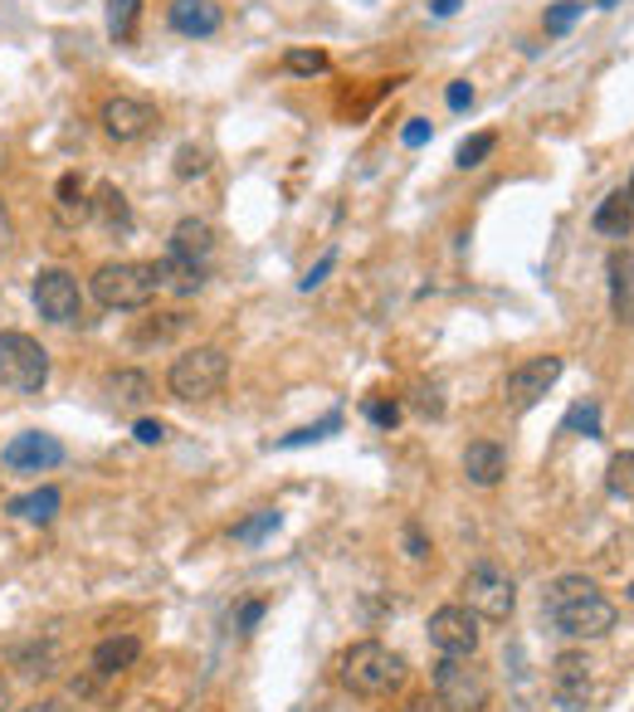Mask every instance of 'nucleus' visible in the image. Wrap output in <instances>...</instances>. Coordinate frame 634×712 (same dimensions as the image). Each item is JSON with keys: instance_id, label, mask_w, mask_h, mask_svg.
<instances>
[{"instance_id": "f257e3e1", "label": "nucleus", "mask_w": 634, "mask_h": 712, "mask_svg": "<svg viewBox=\"0 0 634 712\" xmlns=\"http://www.w3.org/2000/svg\"><path fill=\"white\" fill-rule=\"evenodd\" d=\"M542 614L561 639H605L620 624V605L591 581V575H556L542 591Z\"/></svg>"}, {"instance_id": "f03ea898", "label": "nucleus", "mask_w": 634, "mask_h": 712, "mask_svg": "<svg viewBox=\"0 0 634 712\" xmlns=\"http://www.w3.org/2000/svg\"><path fill=\"white\" fill-rule=\"evenodd\" d=\"M341 683H347V692H357V698H390V692L405 688L410 669L405 659H400L396 649H386L380 639H357L341 649Z\"/></svg>"}, {"instance_id": "7ed1b4c3", "label": "nucleus", "mask_w": 634, "mask_h": 712, "mask_svg": "<svg viewBox=\"0 0 634 712\" xmlns=\"http://www.w3.org/2000/svg\"><path fill=\"white\" fill-rule=\"evenodd\" d=\"M88 293L103 302L107 312H137L161 293V273L146 259H117V263H98Z\"/></svg>"}, {"instance_id": "20e7f679", "label": "nucleus", "mask_w": 634, "mask_h": 712, "mask_svg": "<svg viewBox=\"0 0 634 712\" xmlns=\"http://www.w3.org/2000/svg\"><path fill=\"white\" fill-rule=\"evenodd\" d=\"M224 380H230V357H224V347H191L171 361V371H166V390H171L176 400H210Z\"/></svg>"}, {"instance_id": "39448f33", "label": "nucleus", "mask_w": 634, "mask_h": 712, "mask_svg": "<svg viewBox=\"0 0 634 712\" xmlns=\"http://www.w3.org/2000/svg\"><path fill=\"white\" fill-rule=\"evenodd\" d=\"M435 698L449 712H483L488 708V673L474 653H439L435 663Z\"/></svg>"}, {"instance_id": "423d86ee", "label": "nucleus", "mask_w": 634, "mask_h": 712, "mask_svg": "<svg viewBox=\"0 0 634 712\" xmlns=\"http://www.w3.org/2000/svg\"><path fill=\"white\" fill-rule=\"evenodd\" d=\"M0 380L20 396H39L49 386V351L29 332H0Z\"/></svg>"}, {"instance_id": "0eeeda50", "label": "nucleus", "mask_w": 634, "mask_h": 712, "mask_svg": "<svg viewBox=\"0 0 634 712\" xmlns=\"http://www.w3.org/2000/svg\"><path fill=\"white\" fill-rule=\"evenodd\" d=\"M464 605L488 624H503L507 614L517 610V581L493 561H478L468 566L464 575Z\"/></svg>"}, {"instance_id": "6e6552de", "label": "nucleus", "mask_w": 634, "mask_h": 712, "mask_svg": "<svg viewBox=\"0 0 634 712\" xmlns=\"http://www.w3.org/2000/svg\"><path fill=\"white\" fill-rule=\"evenodd\" d=\"M29 293H35L39 318L54 322V327H74L83 318V288H78V279L68 269H39Z\"/></svg>"}, {"instance_id": "1a4fd4ad", "label": "nucleus", "mask_w": 634, "mask_h": 712, "mask_svg": "<svg viewBox=\"0 0 634 712\" xmlns=\"http://www.w3.org/2000/svg\"><path fill=\"white\" fill-rule=\"evenodd\" d=\"M595 698V663L581 649H561L552 659V702L561 712H585Z\"/></svg>"}, {"instance_id": "9d476101", "label": "nucleus", "mask_w": 634, "mask_h": 712, "mask_svg": "<svg viewBox=\"0 0 634 712\" xmlns=\"http://www.w3.org/2000/svg\"><path fill=\"white\" fill-rule=\"evenodd\" d=\"M98 122H103L107 142L132 146V142H142V137H152L161 117H156V107H152V103H142V98L117 93V98H107V103H103V113H98Z\"/></svg>"}, {"instance_id": "9b49d317", "label": "nucleus", "mask_w": 634, "mask_h": 712, "mask_svg": "<svg viewBox=\"0 0 634 712\" xmlns=\"http://www.w3.org/2000/svg\"><path fill=\"white\" fill-rule=\"evenodd\" d=\"M429 644H435L439 653H478V639H483V630H478V614L468 610V605H439L435 614H429Z\"/></svg>"}, {"instance_id": "f8f14e48", "label": "nucleus", "mask_w": 634, "mask_h": 712, "mask_svg": "<svg viewBox=\"0 0 634 712\" xmlns=\"http://www.w3.org/2000/svg\"><path fill=\"white\" fill-rule=\"evenodd\" d=\"M0 464L10 474H49V468L64 464V444L54 435H44V429H25V435H15L0 449Z\"/></svg>"}, {"instance_id": "ddd939ff", "label": "nucleus", "mask_w": 634, "mask_h": 712, "mask_svg": "<svg viewBox=\"0 0 634 712\" xmlns=\"http://www.w3.org/2000/svg\"><path fill=\"white\" fill-rule=\"evenodd\" d=\"M561 357H552V351H546V357H527V361H517L513 371H507V400H513V405H536V400L546 396V390L556 386V380H561Z\"/></svg>"}, {"instance_id": "4468645a", "label": "nucleus", "mask_w": 634, "mask_h": 712, "mask_svg": "<svg viewBox=\"0 0 634 712\" xmlns=\"http://www.w3.org/2000/svg\"><path fill=\"white\" fill-rule=\"evenodd\" d=\"M166 20H171L176 35H185V39H205V35H215V29L224 25V10L215 5V0H171Z\"/></svg>"}, {"instance_id": "2eb2a0df", "label": "nucleus", "mask_w": 634, "mask_h": 712, "mask_svg": "<svg viewBox=\"0 0 634 712\" xmlns=\"http://www.w3.org/2000/svg\"><path fill=\"white\" fill-rule=\"evenodd\" d=\"M507 474V454L503 444H493V439H474V444L464 449V478L474 488H497Z\"/></svg>"}, {"instance_id": "dca6fc26", "label": "nucleus", "mask_w": 634, "mask_h": 712, "mask_svg": "<svg viewBox=\"0 0 634 712\" xmlns=\"http://www.w3.org/2000/svg\"><path fill=\"white\" fill-rule=\"evenodd\" d=\"M137 659H142V639H132V634H107V639H98L88 669H93L98 678H117V673H127Z\"/></svg>"}, {"instance_id": "f3484780", "label": "nucleus", "mask_w": 634, "mask_h": 712, "mask_svg": "<svg viewBox=\"0 0 634 712\" xmlns=\"http://www.w3.org/2000/svg\"><path fill=\"white\" fill-rule=\"evenodd\" d=\"M166 254H181V259L210 263V254H215V230H210V220H195V215H185V220H176V230H171V244H166Z\"/></svg>"}, {"instance_id": "a211bd4d", "label": "nucleus", "mask_w": 634, "mask_h": 712, "mask_svg": "<svg viewBox=\"0 0 634 712\" xmlns=\"http://www.w3.org/2000/svg\"><path fill=\"white\" fill-rule=\"evenodd\" d=\"M156 273H161V293H176V298H191V293L205 288V263L181 259V254L156 259Z\"/></svg>"}, {"instance_id": "6ab92c4d", "label": "nucleus", "mask_w": 634, "mask_h": 712, "mask_svg": "<svg viewBox=\"0 0 634 712\" xmlns=\"http://www.w3.org/2000/svg\"><path fill=\"white\" fill-rule=\"evenodd\" d=\"M610 312L620 322H634V254L630 249L610 254Z\"/></svg>"}, {"instance_id": "aec40b11", "label": "nucleus", "mask_w": 634, "mask_h": 712, "mask_svg": "<svg viewBox=\"0 0 634 712\" xmlns=\"http://www.w3.org/2000/svg\"><path fill=\"white\" fill-rule=\"evenodd\" d=\"M591 224H595V234H610V240H624V234L634 230V200H630V195H624V191H610L600 205H595Z\"/></svg>"}, {"instance_id": "412c9836", "label": "nucleus", "mask_w": 634, "mask_h": 712, "mask_svg": "<svg viewBox=\"0 0 634 712\" xmlns=\"http://www.w3.org/2000/svg\"><path fill=\"white\" fill-rule=\"evenodd\" d=\"M107 396H113V405H122V410H142L146 400L156 396V386L146 371H113V376H107Z\"/></svg>"}, {"instance_id": "4be33fe9", "label": "nucleus", "mask_w": 634, "mask_h": 712, "mask_svg": "<svg viewBox=\"0 0 634 712\" xmlns=\"http://www.w3.org/2000/svg\"><path fill=\"white\" fill-rule=\"evenodd\" d=\"M54 205H59V220H88L93 215V200H88V191H83V181H78V171H64L59 176V185H54Z\"/></svg>"}, {"instance_id": "5701e85b", "label": "nucleus", "mask_w": 634, "mask_h": 712, "mask_svg": "<svg viewBox=\"0 0 634 712\" xmlns=\"http://www.w3.org/2000/svg\"><path fill=\"white\" fill-rule=\"evenodd\" d=\"M59 488H35V493H25V497H10L5 503V513L10 517H20V522H49V517L59 513Z\"/></svg>"}, {"instance_id": "b1692460", "label": "nucleus", "mask_w": 634, "mask_h": 712, "mask_svg": "<svg viewBox=\"0 0 634 712\" xmlns=\"http://www.w3.org/2000/svg\"><path fill=\"white\" fill-rule=\"evenodd\" d=\"M10 659L20 663V673H25V678H54L59 673V649L54 644H15V653H10Z\"/></svg>"}, {"instance_id": "393cba45", "label": "nucleus", "mask_w": 634, "mask_h": 712, "mask_svg": "<svg viewBox=\"0 0 634 712\" xmlns=\"http://www.w3.org/2000/svg\"><path fill=\"white\" fill-rule=\"evenodd\" d=\"M93 215L107 224V230H132V205H127V195L117 191V185H98V200H93Z\"/></svg>"}, {"instance_id": "a878e982", "label": "nucleus", "mask_w": 634, "mask_h": 712, "mask_svg": "<svg viewBox=\"0 0 634 712\" xmlns=\"http://www.w3.org/2000/svg\"><path fill=\"white\" fill-rule=\"evenodd\" d=\"M137 15H142V0H107V35L117 44H127L137 29Z\"/></svg>"}, {"instance_id": "bb28decb", "label": "nucleus", "mask_w": 634, "mask_h": 712, "mask_svg": "<svg viewBox=\"0 0 634 712\" xmlns=\"http://www.w3.org/2000/svg\"><path fill=\"white\" fill-rule=\"evenodd\" d=\"M493 152H497V132H474V137H464V142H458L454 161L464 166V171H474V166H483Z\"/></svg>"}, {"instance_id": "cd10ccee", "label": "nucleus", "mask_w": 634, "mask_h": 712, "mask_svg": "<svg viewBox=\"0 0 634 712\" xmlns=\"http://www.w3.org/2000/svg\"><path fill=\"white\" fill-rule=\"evenodd\" d=\"M181 327H185V312H156V318H146L142 327L132 332V337L146 347V341H166V337H176Z\"/></svg>"}, {"instance_id": "c85d7f7f", "label": "nucleus", "mask_w": 634, "mask_h": 712, "mask_svg": "<svg viewBox=\"0 0 634 712\" xmlns=\"http://www.w3.org/2000/svg\"><path fill=\"white\" fill-rule=\"evenodd\" d=\"M605 488H610L614 497H634V449H624V454L610 458V478H605Z\"/></svg>"}, {"instance_id": "c756f323", "label": "nucleus", "mask_w": 634, "mask_h": 712, "mask_svg": "<svg viewBox=\"0 0 634 712\" xmlns=\"http://www.w3.org/2000/svg\"><path fill=\"white\" fill-rule=\"evenodd\" d=\"M273 527H279V507H263L259 517H249V522L234 527V542H263Z\"/></svg>"}, {"instance_id": "7c9ffc66", "label": "nucleus", "mask_w": 634, "mask_h": 712, "mask_svg": "<svg viewBox=\"0 0 634 712\" xmlns=\"http://www.w3.org/2000/svg\"><path fill=\"white\" fill-rule=\"evenodd\" d=\"M283 68H288V74H322V68H327V54H322V49H288V54H283Z\"/></svg>"}, {"instance_id": "2f4dec72", "label": "nucleus", "mask_w": 634, "mask_h": 712, "mask_svg": "<svg viewBox=\"0 0 634 712\" xmlns=\"http://www.w3.org/2000/svg\"><path fill=\"white\" fill-rule=\"evenodd\" d=\"M581 0H556L552 10H546V35H566V29L575 25V20H581Z\"/></svg>"}, {"instance_id": "473e14b6", "label": "nucleus", "mask_w": 634, "mask_h": 712, "mask_svg": "<svg viewBox=\"0 0 634 712\" xmlns=\"http://www.w3.org/2000/svg\"><path fill=\"white\" fill-rule=\"evenodd\" d=\"M332 429H341V415H327V419H318V425H308V429H293L288 439H279V449H298V444H312V439H327Z\"/></svg>"}, {"instance_id": "72a5a7b5", "label": "nucleus", "mask_w": 634, "mask_h": 712, "mask_svg": "<svg viewBox=\"0 0 634 712\" xmlns=\"http://www.w3.org/2000/svg\"><path fill=\"white\" fill-rule=\"evenodd\" d=\"M575 429H585V435H600V410H595V405H575L571 410V415H566L561 419V435H575Z\"/></svg>"}, {"instance_id": "f704fd0d", "label": "nucleus", "mask_w": 634, "mask_h": 712, "mask_svg": "<svg viewBox=\"0 0 634 712\" xmlns=\"http://www.w3.org/2000/svg\"><path fill=\"white\" fill-rule=\"evenodd\" d=\"M205 166H210L205 146H181V152H176V176H200Z\"/></svg>"}, {"instance_id": "c9c22d12", "label": "nucleus", "mask_w": 634, "mask_h": 712, "mask_svg": "<svg viewBox=\"0 0 634 712\" xmlns=\"http://www.w3.org/2000/svg\"><path fill=\"white\" fill-rule=\"evenodd\" d=\"M366 419L380 429H396L400 425V405L396 400H366Z\"/></svg>"}, {"instance_id": "e433bc0d", "label": "nucleus", "mask_w": 634, "mask_h": 712, "mask_svg": "<svg viewBox=\"0 0 634 712\" xmlns=\"http://www.w3.org/2000/svg\"><path fill=\"white\" fill-rule=\"evenodd\" d=\"M132 439L152 449V444H166V439H171V429H166L161 419H137V425H132Z\"/></svg>"}, {"instance_id": "4c0bfd02", "label": "nucleus", "mask_w": 634, "mask_h": 712, "mask_svg": "<svg viewBox=\"0 0 634 712\" xmlns=\"http://www.w3.org/2000/svg\"><path fill=\"white\" fill-rule=\"evenodd\" d=\"M332 263H337V249H327V254H322L318 263H312L308 273H302V293H312V288H318V283H322V279H327V273H332Z\"/></svg>"}, {"instance_id": "58836bf2", "label": "nucleus", "mask_w": 634, "mask_h": 712, "mask_svg": "<svg viewBox=\"0 0 634 712\" xmlns=\"http://www.w3.org/2000/svg\"><path fill=\"white\" fill-rule=\"evenodd\" d=\"M405 552L415 556V561H425L429 556V536L419 532V522H405Z\"/></svg>"}, {"instance_id": "ea45409f", "label": "nucleus", "mask_w": 634, "mask_h": 712, "mask_svg": "<svg viewBox=\"0 0 634 712\" xmlns=\"http://www.w3.org/2000/svg\"><path fill=\"white\" fill-rule=\"evenodd\" d=\"M429 132H435V127H429L425 117H410L405 132H400V142H405V146H425V142H429Z\"/></svg>"}, {"instance_id": "a19ab883", "label": "nucleus", "mask_w": 634, "mask_h": 712, "mask_svg": "<svg viewBox=\"0 0 634 712\" xmlns=\"http://www.w3.org/2000/svg\"><path fill=\"white\" fill-rule=\"evenodd\" d=\"M444 98H449V107H454V113H464V107L474 103V88H468L464 78H458V83H449V93H444Z\"/></svg>"}, {"instance_id": "79ce46f5", "label": "nucleus", "mask_w": 634, "mask_h": 712, "mask_svg": "<svg viewBox=\"0 0 634 712\" xmlns=\"http://www.w3.org/2000/svg\"><path fill=\"white\" fill-rule=\"evenodd\" d=\"M400 712H449V708H444V702L435 698V692H425V698H410V702H405V708H400Z\"/></svg>"}, {"instance_id": "37998d69", "label": "nucleus", "mask_w": 634, "mask_h": 712, "mask_svg": "<svg viewBox=\"0 0 634 712\" xmlns=\"http://www.w3.org/2000/svg\"><path fill=\"white\" fill-rule=\"evenodd\" d=\"M259 620H263V600H249V605H244V610H240V630L249 634Z\"/></svg>"}, {"instance_id": "c03bdc74", "label": "nucleus", "mask_w": 634, "mask_h": 712, "mask_svg": "<svg viewBox=\"0 0 634 712\" xmlns=\"http://www.w3.org/2000/svg\"><path fill=\"white\" fill-rule=\"evenodd\" d=\"M15 240V220H10V210H5V200H0V249Z\"/></svg>"}, {"instance_id": "a18cd8bd", "label": "nucleus", "mask_w": 634, "mask_h": 712, "mask_svg": "<svg viewBox=\"0 0 634 712\" xmlns=\"http://www.w3.org/2000/svg\"><path fill=\"white\" fill-rule=\"evenodd\" d=\"M464 5V0H429V15H439V20H449L454 10Z\"/></svg>"}, {"instance_id": "49530a36", "label": "nucleus", "mask_w": 634, "mask_h": 712, "mask_svg": "<svg viewBox=\"0 0 634 712\" xmlns=\"http://www.w3.org/2000/svg\"><path fill=\"white\" fill-rule=\"evenodd\" d=\"M25 712H64V702H59V698H44V702H29Z\"/></svg>"}, {"instance_id": "de8ad7c7", "label": "nucleus", "mask_w": 634, "mask_h": 712, "mask_svg": "<svg viewBox=\"0 0 634 712\" xmlns=\"http://www.w3.org/2000/svg\"><path fill=\"white\" fill-rule=\"evenodd\" d=\"M0 712H15V702H10V683L0 678Z\"/></svg>"}, {"instance_id": "09e8293b", "label": "nucleus", "mask_w": 634, "mask_h": 712, "mask_svg": "<svg viewBox=\"0 0 634 712\" xmlns=\"http://www.w3.org/2000/svg\"><path fill=\"white\" fill-rule=\"evenodd\" d=\"M595 5H600V10H614V0H595Z\"/></svg>"}, {"instance_id": "8fccbe9b", "label": "nucleus", "mask_w": 634, "mask_h": 712, "mask_svg": "<svg viewBox=\"0 0 634 712\" xmlns=\"http://www.w3.org/2000/svg\"><path fill=\"white\" fill-rule=\"evenodd\" d=\"M624 195H630V200H634V176H630V191H624Z\"/></svg>"}]
</instances>
